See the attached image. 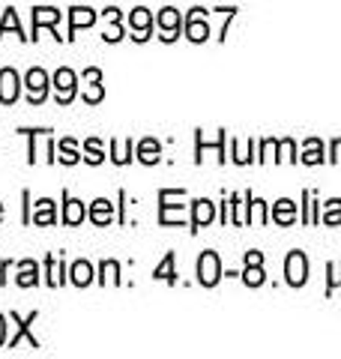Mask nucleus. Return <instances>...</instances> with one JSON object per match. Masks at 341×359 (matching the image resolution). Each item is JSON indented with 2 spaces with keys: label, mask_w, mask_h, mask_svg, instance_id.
<instances>
[{
  "label": "nucleus",
  "mask_w": 341,
  "mask_h": 359,
  "mask_svg": "<svg viewBox=\"0 0 341 359\" xmlns=\"http://www.w3.org/2000/svg\"><path fill=\"white\" fill-rule=\"evenodd\" d=\"M129 21H132V30H138V42H144V39H150V30H153V21H150V13L147 9H135V13L129 15Z\"/></svg>",
  "instance_id": "nucleus-7"
},
{
  "label": "nucleus",
  "mask_w": 341,
  "mask_h": 359,
  "mask_svg": "<svg viewBox=\"0 0 341 359\" xmlns=\"http://www.w3.org/2000/svg\"><path fill=\"white\" fill-rule=\"evenodd\" d=\"M21 273H18V285L21 287H33L39 282V266H36V261H21Z\"/></svg>",
  "instance_id": "nucleus-13"
},
{
  "label": "nucleus",
  "mask_w": 341,
  "mask_h": 359,
  "mask_svg": "<svg viewBox=\"0 0 341 359\" xmlns=\"http://www.w3.org/2000/svg\"><path fill=\"white\" fill-rule=\"evenodd\" d=\"M0 219H4V207H0Z\"/></svg>",
  "instance_id": "nucleus-33"
},
{
  "label": "nucleus",
  "mask_w": 341,
  "mask_h": 359,
  "mask_svg": "<svg viewBox=\"0 0 341 359\" xmlns=\"http://www.w3.org/2000/svg\"><path fill=\"white\" fill-rule=\"evenodd\" d=\"M198 278H201V285H207V287H213L222 278V264H219V255L215 252H203L198 257Z\"/></svg>",
  "instance_id": "nucleus-2"
},
{
  "label": "nucleus",
  "mask_w": 341,
  "mask_h": 359,
  "mask_svg": "<svg viewBox=\"0 0 341 359\" xmlns=\"http://www.w3.org/2000/svg\"><path fill=\"white\" fill-rule=\"evenodd\" d=\"M6 30H15L21 39H27L25 33H21V25H18V15H15V9H6V13H4V25H0V36H4Z\"/></svg>",
  "instance_id": "nucleus-22"
},
{
  "label": "nucleus",
  "mask_w": 341,
  "mask_h": 359,
  "mask_svg": "<svg viewBox=\"0 0 341 359\" xmlns=\"http://www.w3.org/2000/svg\"><path fill=\"white\" fill-rule=\"evenodd\" d=\"M84 78H87V81H102V72L99 69H87Z\"/></svg>",
  "instance_id": "nucleus-31"
},
{
  "label": "nucleus",
  "mask_w": 341,
  "mask_h": 359,
  "mask_svg": "<svg viewBox=\"0 0 341 359\" xmlns=\"http://www.w3.org/2000/svg\"><path fill=\"white\" fill-rule=\"evenodd\" d=\"M27 90H30V105L45 102V96H48V75L42 69H30L27 72Z\"/></svg>",
  "instance_id": "nucleus-4"
},
{
  "label": "nucleus",
  "mask_w": 341,
  "mask_h": 359,
  "mask_svg": "<svg viewBox=\"0 0 341 359\" xmlns=\"http://www.w3.org/2000/svg\"><path fill=\"white\" fill-rule=\"evenodd\" d=\"M159 27L168 30L165 39H174L177 33H180V27H183V18H180L177 9H162V15H159Z\"/></svg>",
  "instance_id": "nucleus-8"
},
{
  "label": "nucleus",
  "mask_w": 341,
  "mask_h": 359,
  "mask_svg": "<svg viewBox=\"0 0 341 359\" xmlns=\"http://www.w3.org/2000/svg\"><path fill=\"white\" fill-rule=\"evenodd\" d=\"M18 72L15 69H0V102L13 105L18 99Z\"/></svg>",
  "instance_id": "nucleus-5"
},
{
  "label": "nucleus",
  "mask_w": 341,
  "mask_h": 359,
  "mask_svg": "<svg viewBox=\"0 0 341 359\" xmlns=\"http://www.w3.org/2000/svg\"><path fill=\"white\" fill-rule=\"evenodd\" d=\"M272 219H276L279 224H290L293 219H297V207H293V201H279L276 207H272Z\"/></svg>",
  "instance_id": "nucleus-12"
},
{
  "label": "nucleus",
  "mask_w": 341,
  "mask_h": 359,
  "mask_svg": "<svg viewBox=\"0 0 341 359\" xmlns=\"http://www.w3.org/2000/svg\"><path fill=\"white\" fill-rule=\"evenodd\" d=\"M323 147H321V141L312 138L309 144H305V153H302V162H309V165H321L323 162Z\"/></svg>",
  "instance_id": "nucleus-21"
},
{
  "label": "nucleus",
  "mask_w": 341,
  "mask_h": 359,
  "mask_svg": "<svg viewBox=\"0 0 341 359\" xmlns=\"http://www.w3.org/2000/svg\"><path fill=\"white\" fill-rule=\"evenodd\" d=\"M45 266H48V285H51V287H57V285L63 282V276H60V261H57V257L51 255L48 261H45Z\"/></svg>",
  "instance_id": "nucleus-25"
},
{
  "label": "nucleus",
  "mask_w": 341,
  "mask_h": 359,
  "mask_svg": "<svg viewBox=\"0 0 341 359\" xmlns=\"http://www.w3.org/2000/svg\"><path fill=\"white\" fill-rule=\"evenodd\" d=\"M213 222V204L207 198H201L195 201V219H192V224H195V231L203 228V224H210Z\"/></svg>",
  "instance_id": "nucleus-15"
},
{
  "label": "nucleus",
  "mask_w": 341,
  "mask_h": 359,
  "mask_svg": "<svg viewBox=\"0 0 341 359\" xmlns=\"http://www.w3.org/2000/svg\"><path fill=\"white\" fill-rule=\"evenodd\" d=\"M333 162H341V138L333 141Z\"/></svg>",
  "instance_id": "nucleus-30"
},
{
  "label": "nucleus",
  "mask_w": 341,
  "mask_h": 359,
  "mask_svg": "<svg viewBox=\"0 0 341 359\" xmlns=\"http://www.w3.org/2000/svg\"><path fill=\"white\" fill-rule=\"evenodd\" d=\"M111 216H114L111 201H105V198L93 201V207H90V219H93L96 224H108V222H111Z\"/></svg>",
  "instance_id": "nucleus-11"
},
{
  "label": "nucleus",
  "mask_w": 341,
  "mask_h": 359,
  "mask_svg": "<svg viewBox=\"0 0 341 359\" xmlns=\"http://www.w3.org/2000/svg\"><path fill=\"white\" fill-rule=\"evenodd\" d=\"M186 33L192 42H203L210 36V27H207V21H203V9H192V15L186 21Z\"/></svg>",
  "instance_id": "nucleus-6"
},
{
  "label": "nucleus",
  "mask_w": 341,
  "mask_h": 359,
  "mask_svg": "<svg viewBox=\"0 0 341 359\" xmlns=\"http://www.w3.org/2000/svg\"><path fill=\"white\" fill-rule=\"evenodd\" d=\"M323 222L326 224H341V201H329L323 210Z\"/></svg>",
  "instance_id": "nucleus-26"
},
{
  "label": "nucleus",
  "mask_w": 341,
  "mask_h": 359,
  "mask_svg": "<svg viewBox=\"0 0 341 359\" xmlns=\"http://www.w3.org/2000/svg\"><path fill=\"white\" fill-rule=\"evenodd\" d=\"M156 278H162V282H170V285H174L177 282V273H174V255H165V261L162 264H159L156 266V273H153Z\"/></svg>",
  "instance_id": "nucleus-19"
},
{
  "label": "nucleus",
  "mask_w": 341,
  "mask_h": 359,
  "mask_svg": "<svg viewBox=\"0 0 341 359\" xmlns=\"http://www.w3.org/2000/svg\"><path fill=\"white\" fill-rule=\"evenodd\" d=\"M105 96V90H102V84L99 81H93L87 90H84V102H99V99Z\"/></svg>",
  "instance_id": "nucleus-28"
},
{
  "label": "nucleus",
  "mask_w": 341,
  "mask_h": 359,
  "mask_svg": "<svg viewBox=\"0 0 341 359\" xmlns=\"http://www.w3.org/2000/svg\"><path fill=\"white\" fill-rule=\"evenodd\" d=\"M60 162H66V165H75L78 162V153H75V141L72 138L60 141Z\"/></svg>",
  "instance_id": "nucleus-24"
},
{
  "label": "nucleus",
  "mask_w": 341,
  "mask_h": 359,
  "mask_svg": "<svg viewBox=\"0 0 341 359\" xmlns=\"http://www.w3.org/2000/svg\"><path fill=\"white\" fill-rule=\"evenodd\" d=\"M138 156H141V162H144V165H153V162H159V144H156L153 138L141 141V147H138Z\"/></svg>",
  "instance_id": "nucleus-20"
},
{
  "label": "nucleus",
  "mask_w": 341,
  "mask_h": 359,
  "mask_svg": "<svg viewBox=\"0 0 341 359\" xmlns=\"http://www.w3.org/2000/svg\"><path fill=\"white\" fill-rule=\"evenodd\" d=\"M87 216V210L81 201H75V198H66V207H63V222L66 224H78V222H84Z\"/></svg>",
  "instance_id": "nucleus-9"
},
{
  "label": "nucleus",
  "mask_w": 341,
  "mask_h": 359,
  "mask_svg": "<svg viewBox=\"0 0 341 359\" xmlns=\"http://www.w3.org/2000/svg\"><path fill=\"white\" fill-rule=\"evenodd\" d=\"M284 276H288V285H293V287L309 282V261H305L302 252L288 255V261H284Z\"/></svg>",
  "instance_id": "nucleus-1"
},
{
  "label": "nucleus",
  "mask_w": 341,
  "mask_h": 359,
  "mask_svg": "<svg viewBox=\"0 0 341 359\" xmlns=\"http://www.w3.org/2000/svg\"><path fill=\"white\" fill-rule=\"evenodd\" d=\"M13 320L18 323V332L13 335V341H9V347H15V344H18V339H21V335H27V339H30V347H39V341H36V339H33V335H30V323H33V320H36V311H33V314H30V318H27V320H21V318H18V314H13Z\"/></svg>",
  "instance_id": "nucleus-14"
},
{
  "label": "nucleus",
  "mask_w": 341,
  "mask_h": 359,
  "mask_svg": "<svg viewBox=\"0 0 341 359\" xmlns=\"http://www.w3.org/2000/svg\"><path fill=\"white\" fill-rule=\"evenodd\" d=\"M54 87H57V99H60V105L66 102H72V96H75V72L72 69H57L54 72Z\"/></svg>",
  "instance_id": "nucleus-3"
},
{
  "label": "nucleus",
  "mask_w": 341,
  "mask_h": 359,
  "mask_svg": "<svg viewBox=\"0 0 341 359\" xmlns=\"http://www.w3.org/2000/svg\"><path fill=\"white\" fill-rule=\"evenodd\" d=\"M84 150H87V162H90V165H99L102 159H105V156H102V144H99L96 138H90Z\"/></svg>",
  "instance_id": "nucleus-27"
},
{
  "label": "nucleus",
  "mask_w": 341,
  "mask_h": 359,
  "mask_svg": "<svg viewBox=\"0 0 341 359\" xmlns=\"http://www.w3.org/2000/svg\"><path fill=\"white\" fill-rule=\"evenodd\" d=\"M69 21H72V30H69V33H75L78 27H90V25H93L96 15H93V9L75 6V9H72V15H69Z\"/></svg>",
  "instance_id": "nucleus-18"
},
{
  "label": "nucleus",
  "mask_w": 341,
  "mask_h": 359,
  "mask_svg": "<svg viewBox=\"0 0 341 359\" xmlns=\"http://www.w3.org/2000/svg\"><path fill=\"white\" fill-rule=\"evenodd\" d=\"M72 282H75L78 287L90 285V282H93V266H90L87 261H75V264H72Z\"/></svg>",
  "instance_id": "nucleus-17"
},
{
  "label": "nucleus",
  "mask_w": 341,
  "mask_h": 359,
  "mask_svg": "<svg viewBox=\"0 0 341 359\" xmlns=\"http://www.w3.org/2000/svg\"><path fill=\"white\" fill-rule=\"evenodd\" d=\"M243 282H246V285H252V287L264 285V269H260V264H248V269L243 273Z\"/></svg>",
  "instance_id": "nucleus-23"
},
{
  "label": "nucleus",
  "mask_w": 341,
  "mask_h": 359,
  "mask_svg": "<svg viewBox=\"0 0 341 359\" xmlns=\"http://www.w3.org/2000/svg\"><path fill=\"white\" fill-rule=\"evenodd\" d=\"M57 21H60V13H57V9H51V6H36L33 9V27H36V33H39V27L42 25H48V27H54Z\"/></svg>",
  "instance_id": "nucleus-10"
},
{
  "label": "nucleus",
  "mask_w": 341,
  "mask_h": 359,
  "mask_svg": "<svg viewBox=\"0 0 341 359\" xmlns=\"http://www.w3.org/2000/svg\"><path fill=\"white\" fill-rule=\"evenodd\" d=\"M33 222H36V224H54V201H48V198L36 201V212H33Z\"/></svg>",
  "instance_id": "nucleus-16"
},
{
  "label": "nucleus",
  "mask_w": 341,
  "mask_h": 359,
  "mask_svg": "<svg viewBox=\"0 0 341 359\" xmlns=\"http://www.w3.org/2000/svg\"><path fill=\"white\" fill-rule=\"evenodd\" d=\"M246 264H264V255H260V252H248L246 255Z\"/></svg>",
  "instance_id": "nucleus-29"
},
{
  "label": "nucleus",
  "mask_w": 341,
  "mask_h": 359,
  "mask_svg": "<svg viewBox=\"0 0 341 359\" xmlns=\"http://www.w3.org/2000/svg\"><path fill=\"white\" fill-rule=\"evenodd\" d=\"M6 341V320H4V314H0V344Z\"/></svg>",
  "instance_id": "nucleus-32"
}]
</instances>
